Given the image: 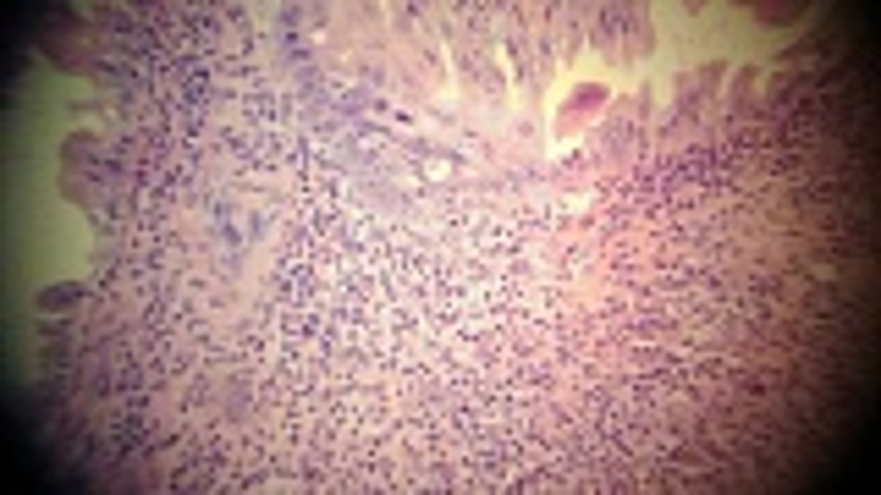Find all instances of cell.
Returning <instances> with one entry per match:
<instances>
[{
    "instance_id": "4",
    "label": "cell",
    "mask_w": 881,
    "mask_h": 495,
    "mask_svg": "<svg viewBox=\"0 0 881 495\" xmlns=\"http://www.w3.org/2000/svg\"><path fill=\"white\" fill-rule=\"evenodd\" d=\"M727 72H733L727 61H705V66H700V78H694V83H700V94H716V88H722V78H727Z\"/></svg>"
},
{
    "instance_id": "1",
    "label": "cell",
    "mask_w": 881,
    "mask_h": 495,
    "mask_svg": "<svg viewBox=\"0 0 881 495\" xmlns=\"http://www.w3.org/2000/svg\"><path fill=\"white\" fill-rule=\"evenodd\" d=\"M606 99H611L606 83H578V88L562 99V111H557V138H573V132L590 121L595 111H606Z\"/></svg>"
},
{
    "instance_id": "2",
    "label": "cell",
    "mask_w": 881,
    "mask_h": 495,
    "mask_svg": "<svg viewBox=\"0 0 881 495\" xmlns=\"http://www.w3.org/2000/svg\"><path fill=\"white\" fill-rule=\"evenodd\" d=\"M88 297V286L83 281H55V286H45L39 292V314H72L78 303Z\"/></svg>"
},
{
    "instance_id": "3",
    "label": "cell",
    "mask_w": 881,
    "mask_h": 495,
    "mask_svg": "<svg viewBox=\"0 0 881 495\" xmlns=\"http://www.w3.org/2000/svg\"><path fill=\"white\" fill-rule=\"evenodd\" d=\"M755 94H760V66H738L733 72V111H744Z\"/></svg>"
},
{
    "instance_id": "5",
    "label": "cell",
    "mask_w": 881,
    "mask_h": 495,
    "mask_svg": "<svg viewBox=\"0 0 881 495\" xmlns=\"http://www.w3.org/2000/svg\"><path fill=\"white\" fill-rule=\"evenodd\" d=\"M61 363H67V330H55L45 347V369H61Z\"/></svg>"
}]
</instances>
